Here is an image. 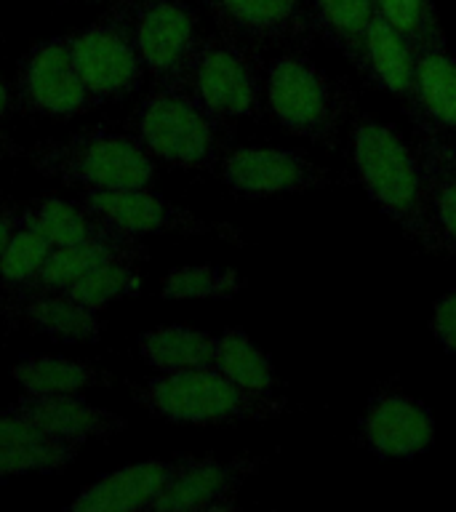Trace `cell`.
<instances>
[{
  "instance_id": "cell-13",
  "label": "cell",
  "mask_w": 456,
  "mask_h": 512,
  "mask_svg": "<svg viewBox=\"0 0 456 512\" xmlns=\"http://www.w3.org/2000/svg\"><path fill=\"white\" fill-rule=\"evenodd\" d=\"M360 438L371 454L411 459L430 448L435 422L430 411L411 395L382 390L368 400L366 414L360 419Z\"/></svg>"
},
{
  "instance_id": "cell-5",
  "label": "cell",
  "mask_w": 456,
  "mask_h": 512,
  "mask_svg": "<svg viewBox=\"0 0 456 512\" xmlns=\"http://www.w3.org/2000/svg\"><path fill=\"white\" fill-rule=\"evenodd\" d=\"M264 96L288 134L323 147H334L350 107L347 91L299 51H286L272 59L264 75Z\"/></svg>"
},
{
  "instance_id": "cell-2",
  "label": "cell",
  "mask_w": 456,
  "mask_h": 512,
  "mask_svg": "<svg viewBox=\"0 0 456 512\" xmlns=\"http://www.w3.org/2000/svg\"><path fill=\"white\" fill-rule=\"evenodd\" d=\"M136 403L168 422L235 424L278 419L288 411L283 398L272 392L240 387L214 366L168 371L131 387Z\"/></svg>"
},
{
  "instance_id": "cell-18",
  "label": "cell",
  "mask_w": 456,
  "mask_h": 512,
  "mask_svg": "<svg viewBox=\"0 0 456 512\" xmlns=\"http://www.w3.org/2000/svg\"><path fill=\"white\" fill-rule=\"evenodd\" d=\"M11 414L24 416L40 430L51 432L56 438L86 443L91 438H110L115 432L126 430V419H120L112 411L88 406L86 400L75 395H32L14 400L6 408Z\"/></svg>"
},
{
  "instance_id": "cell-26",
  "label": "cell",
  "mask_w": 456,
  "mask_h": 512,
  "mask_svg": "<svg viewBox=\"0 0 456 512\" xmlns=\"http://www.w3.org/2000/svg\"><path fill=\"white\" fill-rule=\"evenodd\" d=\"M214 368L246 390L272 392V387L278 384L270 355L262 347H256L240 328H230L222 336H216Z\"/></svg>"
},
{
  "instance_id": "cell-24",
  "label": "cell",
  "mask_w": 456,
  "mask_h": 512,
  "mask_svg": "<svg viewBox=\"0 0 456 512\" xmlns=\"http://www.w3.org/2000/svg\"><path fill=\"white\" fill-rule=\"evenodd\" d=\"M14 379L32 395H75L88 387H112L110 371L67 358H24L14 366Z\"/></svg>"
},
{
  "instance_id": "cell-29",
  "label": "cell",
  "mask_w": 456,
  "mask_h": 512,
  "mask_svg": "<svg viewBox=\"0 0 456 512\" xmlns=\"http://www.w3.org/2000/svg\"><path fill=\"white\" fill-rule=\"evenodd\" d=\"M243 288V278L227 267H176L163 278L166 299H230Z\"/></svg>"
},
{
  "instance_id": "cell-10",
  "label": "cell",
  "mask_w": 456,
  "mask_h": 512,
  "mask_svg": "<svg viewBox=\"0 0 456 512\" xmlns=\"http://www.w3.org/2000/svg\"><path fill=\"white\" fill-rule=\"evenodd\" d=\"M80 206L112 227L128 235H150V232H184V235H219L224 240L240 243V232L230 224L203 222L198 216L168 203L147 187L134 190H88L80 198Z\"/></svg>"
},
{
  "instance_id": "cell-28",
  "label": "cell",
  "mask_w": 456,
  "mask_h": 512,
  "mask_svg": "<svg viewBox=\"0 0 456 512\" xmlns=\"http://www.w3.org/2000/svg\"><path fill=\"white\" fill-rule=\"evenodd\" d=\"M51 251L54 246L38 230H32L30 224L19 219L3 254H0V286L8 291H24L38 275L40 267L46 264Z\"/></svg>"
},
{
  "instance_id": "cell-11",
  "label": "cell",
  "mask_w": 456,
  "mask_h": 512,
  "mask_svg": "<svg viewBox=\"0 0 456 512\" xmlns=\"http://www.w3.org/2000/svg\"><path fill=\"white\" fill-rule=\"evenodd\" d=\"M222 182L243 198H267L283 192L323 190L331 176L315 160L280 147H238L219 160Z\"/></svg>"
},
{
  "instance_id": "cell-30",
  "label": "cell",
  "mask_w": 456,
  "mask_h": 512,
  "mask_svg": "<svg viewBox=\"0 0 456 512\" xmlns=\"http://www.w3.org/2000/svg\"><path fill=\"white\" fill-rule=\"evenodd\" d=\"M75 302L86 304L88 310H102L115 299H126V296L139 294V275L134 270V262L128 259H118L94 270L86 278H80L78 283H72L67 291Z\"/></svg>"
},
{
  "instance_id": "cell-22",
  "label": "cell",
  "mask_w": 456,
  "mask_h": 512,
  "mask_svg": "<svg viewBox=\"0 0 456 512\" xmlns=\"http://www.w3.org/2000/svg\"><path fill=\"white\" fill-rule=\"evenodd\" d=\"M376 14V0H312L310 19L328 46L366 72V40Z\"/></svg>"
},
{
  "instance_id": "cell-17",
  "label": "cell",
  "mask_w": 456,
  "mask_h": 512,
  "mask_svg": "<svg viewBox=\"0 0 456 512\" xmlns=\"http://www.w3.org/2000/svg\"><path fill=\"white\" fill-rule=\"evenodd\" d=\"M144 256H147V248L136 240V235L112 227L110 232L78 243V246L54 248L24 291H67L72 283H78L80 278H86L104 264L118 262V259L136 262Z\"/></svg>"
},
{
  "instance_id": "cell-14",
  "label": "cell",
  "mask_w": 456,
  "mask_h": 512,
  "mask_svg": "<svg viewBox=\"0 0 456 512\" xmlns=\"http://www.w3.org/2000/svg\"><path fill=\"white\" fill-rule=\"evenodd\" d=\"M222 32L243 43H286L310 35L302 0H203Z\"/></svg>"
},
{
  "instance_id": "cell-7",
  "label": "cell",
  "mask_w": 456,
  "mask_h": 512,
  "mask_svg": "<svg viewBox=\"0 0 456 512\" xmlns=\"http://www.w3.org/2000/svg\"><path fill=\"white\" fill-rule=\"evenodd\" d=\"M72 56L80 78L99 104L142 86L147 70L136 48L131 0H118L102 19L72 35Z\"/></svg>"
},
{
  "instance_id": "cell-19",
  "label": "cell",
  "mask_w": 456,
  "mask_h": 512,
  "mask_svg": "<svg viewBox=\"0 0 456 512\" xmlns=\"http://www.w3.org/2000/svg\"><path fill=\"white\" fill-rule=\"evenodd\" d=\"M416 152L427 179L435 251L456 254V142L438 131H416Z\"/></svg>"
},
{
  "instance_id": "cell-8",
  "label": "cell",
  "mask_w": 456,
  "mask_h": 512,
  "mask_svg": "<svg viewBox=\"0 0 456 512\" xmlns=\"http://www.w3.org/2000/svg\"><path fill=\"white\" fill-rule=\"evenodd\" d=\"M16 96L24 112L46 118H72L99 107L80 78L70 38H48L22 56L16 70Z\"/></svg>"
},
{
  "instance_id": "cell-9",
  "label": "cell",
  "mask_w": 456,
  "mask_h": 512,
  "mask_svg": "<svg viewBox=\"0 0 456 512\" xmlns=\"http://www.w3.org/2000/svg\"><path fill=\"white\" fill-rule=\"evenodd\" d=\"M134 38L144 70L171 86L182 78L192 51L200 43L198 16L187 0H131Z\"/></svg>"
},
{
  "instance_id": "cell-25",
  "label": "cell",
  "mask_w": 456,
  "mask_h": 512,
  "mask_svg": "<svg viewBox=\"0 0 456 512\" xmlns=\"http://www.w3.org/2000/svg\"><path fill=\"white\" fill-rule=\"evenodd\" d=\"M19 219L30 224L32 230H38L54 248L78 246V243H86V240L99 238L112 230V224L86 211L80 203H67V200L56 198L35 200L30 208H24Z\"/></svg>"
},
{
  "instance_id": "cell-31",
  "label": "cell",
  "mask_w": 456,
  "mask_h": 512,
  "mask_svg": "<svg viewBox=\"0 0 456 512\" xmlns=\"http://www.w3.org/2000/svg\"><path fill=\"white\" fill-rule=\"evenodd\" d=\"M376 11L406 40L411 51L446 38L440 30L435 0H376Z\"/></svg>"
},
{
  "instance_id": "cell-32",
  "label": "cell",
  "mask_w": 456,
  "mask_h": 512,
  "mask_svg": "<svg viewBox=\"0 0 456 512\" xmlns=\"http://www.w3.org/2000/svg\"><path fill=\"white\" fill-rule=\"evenodd\" d=\"M430 328L440 347H446L448 352H456V288H451L432 310Z\"/></svg>"
},
{
  "instance_id": "cell-15",
  "label": "cell",
  "mask_w": 456,
  "mask_h": 512,
  "mask_svg": "<svg viewBox=\"0 0 456 512\" xmlns=\"http://www.w3.org/2000/svg\"><path fill=\"white\" fill-rule=\"evenodd\" d=\"M0 315L64 342H99L104 331L96 310H88L64 291H11L0 302Z\"/></svg>"
},
{
  "instance_id": "cell-3",
  "label": "cell",
  "mask_w": 456,
  "mask_h": 512,
  "mask_svg": "<svg viewBox=\"0 0 456 512\" xmlns=\"http://www.w3.org/2000/svg\"><path fill=\"white\" fill-rule=\"evenodd\" d=\"M144 150L171 166L206 171L219 166L227 142V120L208 112L182 86H158L131 118Z\"/></svg>"
},
{
  "instance_id": "cell-21",
  "label": "cell",
  "mask_w": 456,
  "mask_h": 512,
  "mask_svg": "<svg viewBox=\"0 0 456 512\" xmlns=\"http://www.w3.org/2000/svg\"><path fill=\"white\" fill-rule=\"evenodd\" d=\"M416 94L427 126L443 136H456V56L446 38L414 48Z\"/></svg>"
},
{
  "instance_id": "cell-12",
  "label": "cell",
  "mask_w": 456,
  "mask_h": 512,
  "mask_svg": "<svg viewBox=\"0 0 456 512\" xmlns=\"http://www.w3.org/2000/svg\"><path fill=\"white\" fill-rule=\"evenodd\" d=\"M262 467V459H182L160 491L158 512H224L238 507L243 480Z\"/></svg>"
},
{
  "instance_id": "cell-6",
  "label": "cell",
  "mask_w": 456,
  "mask_h": 512,
  "mask_svg": "<svg viewBox=\"0 0 456 512\" xmlns=\"http://www.w3.org/2000/svg\"><path fill=\"white\" fill-rule=\"evenodd\" d=\"M171 86L187 88L216 118H259L264 110V80L251 43L222 32L200 38L187 70Z\"/></svg>"
},
{
  "instance_id": "cell-4",
  "label": "cell",
  "mask_w": 456,
  "mask_h": 512,
  "mask_svg": "<svg viewBox=\"0 0 456 512\" xmlns=\"http://www.w3.org/2000/svg\"><path fill=\"white\" fill-rule=\"evenodd\" d=\"M38 174L86 190H134L155 176L152 160L134 134L94 126L30 152Z\"/></svg>"
},
{
  "instance_id": "cell-20",
  "label": "cell",
  "mask_w": 456,
  "mask_h": 512,
  "mask_svg": "<svg viewBox=\"0 0 456 512\" xmlns=\"http://www.w3.org/2000/svg\"><path fill=\"white\" fill-rule=\"evenodd\" d=\"M176 462H142L104 475L70 504V512H136L152 510L171 478Z\"/></svg>"
},
{
  "instance_id": "cell-16",
  "label": "cell",
  "mask_w": 456,
  "mask_h": 512,
  "mask_svg": "<svg viewBox=\"0 0 456 512\" xmlns=\"http://www.w3.org/2000/svg\"><path fill=\"white\" fill-rule=\"evenodd\" d=\"M363 75L371 80V86L382 88V91L398 99L416 131H435V128L427 126L422 107H419L414 51L379 14H376L371 32H368L366 72Z\"/></svg>"
},
{
  "instance_id": "cell-34",
  "label": "cell",
  "mask_w": 456,
  "mask_h": 512,
  "mask_svg": "<svg viewBox=\"0 0 456 512\" xmlns=\"http://www.w3.org/2000/svg\"><path fill=\"white\" fill-rule=\"evenodd\" d=\"M16 150H19V147H16V144L11 142L3 131H0V160H6L8 155H14Z\"/></svg>"
},
{
  "instance_id": "cell-23",
  "label": "cell",
  "mask_w": 456,
  "mask_h": 512,
  "mask_svg": "<svg viewBox=\"0 0 456 512\" xmlns=\"http://www.w3.org/2000/svg\"><path fill=\"white\" fill-rule=\"evenodd\" d=\"M216 336L187 326H160L139 336V352L160 374L214 366Z\"/></svg>"
},
{
  "instance_id": "cell-33",
  "label": "cell",
  "mask_w": 456,
  "mask_h": 512,
  "mask_svg": "<svg viewBox=\"0 0 456 512\" xmlns=\"http://www.w3.org/2000/svg\"><path fill=\"white\" fill-rule=\"evenodd\" d=\"M16 224H19V211L6 208L0 203V254H3V248H6L8 238H11V232L16 230Z\"/></svg>"
},
{
  "instance_id": "cell-1",
  "label": "cell",
  "mask_w": 456,
  "mask_h": 512,
  "mask_svg": "<svg viewBox=\"0 0 456 512\" xmlns=\"http://www.w3.org/2000/svg\"><path fill=\"white\" fill-rule=\"evenodd\" d=\"M355 171L363 190L408 238L435 251L430 200L416 147L382 120L358 112L350 126Z\"/></svg>"
},
{
  "instance_id": "cell-35",
  "label": "cell",
  "mask_w": 456,
  "mask_h": 512,
  "mask_svg": "<svg viewBox=\"0 0 456 512\" xmlns=\"http://www.w3.org/2000/svg\"><path fill=\"white\" fill-rule=\"evenodd\" d=\"M8 107H11V94H8L6 80L0 78V118H3V115H6Z\"/></svg>"
},
{
  "instance_id": "cell-27",
  "label": "cell",
  "mask_w": 456,
  "mask_h": 512,
  "mask_svg": "<svg viewBox=\"0 0 456 512\" xmlns=\"http://www.w3.org/2000/svg\"><path fill=\"white\" fill-rule=\"evenodd\" d=\"M83 443L75 440L43 435L35 440H22L14 446L0 448V480L24 472H56L64 470L67 464L78 456Z\"/></svg>"
}]
</instances>
